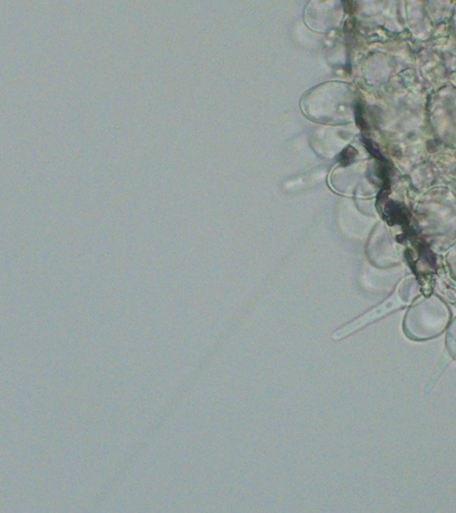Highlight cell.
Wrapping results in <instances>:
<instances>
[{
	"instance_id": "1",
	"label": "cell",
	"mask_w": 456,
	"mask_h": 513,
	"mask_svg": "<svg viewBox=\"0 0 456 513\" xmlns=\"http://www.w3.org/2000/svg\"><path fill=\"white\" fill-rule=\"evenodd\" d=\"M347 89L339 82H329L313 88L302 99L306 115L318 122L340 125L347 119Z\"/></svg>"
}]
</instances>
